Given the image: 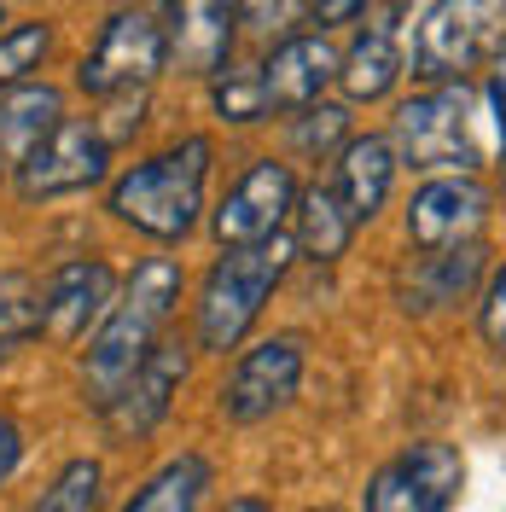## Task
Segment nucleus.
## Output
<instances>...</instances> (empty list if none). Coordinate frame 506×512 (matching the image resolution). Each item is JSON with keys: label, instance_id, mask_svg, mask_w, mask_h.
Here are the masks:
<instances>
[{"label": "nucleus", "instance_id": "nucleus-19", "mask_svg": "<svg viewBox=\"0 0 506 512\" xmlns=\"http://www.w3.org/2000/svg\"><path fill=\"white\" fill-rule=\"evenodd\" d=\"M396 76H402V59H396V41H390L384 24L379 30H361L355 47L338 59V82H344L349 99H384L396 88Z\"/></svg>", "mask_w": 506, "mask_h": 512}, {"label": "nucleus", "instance_id": "nucleus-24", "mask_svg": "<svg viewBox=\"0 0 506 512\" xmlns=\"http://www.w3.org/2000/svg\"><path fill=\"white\" fill-rule=\"evenodd\" d=\"M99 483H105L99 460H70L59 478H53V489H41V501H35L30 512H94Z\"/></svg>", "mask_w": 506, "mask_h": 512}, {"label": "nucleus", "instance_id": "nucleus-3", "mask_svg": "<svg viewBox=\"0 0 506 512\" xmlns=\"http://www.w3.org/2000/svg\"><path fill=\"white\" fill-rule=\"evenodd\" d=\"M285 262H291V239H262V245H239V251H222L216 268L204 274V297H198V344L204 350H239L245 332L256 326L262 303L274 297Z\"/></svg>", "mask_w": 506, "mask_h": 512}, {"label": "nucleus", "instance_id": "nucleus-16", "mask_svg": "<svg viewBox=\"0 0 506 512\" xmlns=\"http://www.w3.org/2000/svg\"><path fill=\"white\" fill-rule=\"evenodd\" d=\"M390 181H396V146L384 134H361L338 152V169H332V192L349 210V222H373L390 198Z\"/></svg>", "mask_w": 506, "mask_h": 512}, {"label": "nucleus", "instance_id": "nucleus-33", "mask_svg": "<svg viewBox=\"0 0 506 512\" xmlns=\"http://www.w3.org/2000/svg\"><path fill=\"white\" fill-rule=\"evenodd\" d=\"M320 512H344V507H320Z\"/></svg>", "mask_w": 506, "mask_h": 512}, {"label": "nucleus", "instance_id": "nucleus-13", "mask_svg": "<svg viewBox=\"0 0 506 512\" xmlns=\"http://www.w3.org/2000/svg\"><path fill=\"white\" fill-rule=\"evenodd\" d=\"M163 35H169V59L187 76H222L233 59V24L239 12L227 0H163Z\"/></svg>", "mask_w": 506, "mask_h": 512}, {"label": "nucleus", "instance_id": "nucleus-25", "mask_svg": "<svg viewBox=\"0 0 506 512\" xmlns=\"http://www.w3.org/2000/svg\"><path fill=\"white\" fill-rule=\"evenodd\" d=\"M216 111H222L227 123H256V117L268 111L256 70H222V76H216Z\"/></svg>", "mask_w": 506, "mask_h": 512}, {"label": "nucleus", "instance_id": "nucleus-1", "mask_svg": "<svg viewBox=\"0 0 506 512\" xmlns=\"http://www.w3.org/2000/svg\"><path fill=\"white\" fill-rule=\"evenodd\" d=\"M175 303H181V268L169 256H152V262H140L128 274L123 297L111 303V315L99 320V338L88 344L82 384H88L94 408H105L146 367V355L158 350V332H163V320L175 315Z\"/></svg>", "mask_w": 506, "mask_h": 512}, {"label": "nucleus", "instance_id": "nucleus-14", "mask_svg": "<svg viewBox=\"0 0 506 512\" xmlns=\"http://www.w3.org/2000/svg\"><path fill=\"white\" fill-rule=\"evenodd\" d=\"M181 379H187V350H181V344H158V350L146 355V367L99 408L105 425H111V437H146V431L169 414Z\"/></svg>", "mask_w": 506, "mask_h": 512}, {"label": "nucleus", "instance_id": "nucleus-23", "mask_svg": "<svg viewBox=\"0 0 506 512\" xmlns=\"http://www.w3.org/2000/svg\"><path fill=\"white\" fill-rule=\"evenodd\" d=\"M47 47H53L47 24H12V30H0V94L24 88L30 70L47 59Z\"/></svg>", "mask_w": 506, "mask_h": 512}, {"label": "nucleus", "instance_id": "nucleus-15", "mask_svg": "<svg viewBox=\"0 0 506 512\" xmlns=\"http://www.w3.org/2000/svg\"><path fill=\"white\" fill-rule=\"evenodd\" d=\"M332 76H338V53H332L326 35H291V41L274 47V59L256 70L262 99L274 111H309V105H320V88Z\"/></svg>", "mask_w": 506, "mask_h": 512}, {"label": "nucleus", "instance_id": "nucleus-27", "mask_svg": "<svg viewBox=\"0 0 506 512\" xmlns=\"http://www.w3.org/2000/svg\"><path fill=\"white\" fill-rule=\"evenodd\" d=\"M233 12H239V24H251L256 35H280L309 12V0H239Z\"/></svg>", "mask_w": 506, "mask_h": 512}, {"label": "nucleus", "instance_id": "nucleus-8", "mask_svg": "<svg viewBox=\"0 0 506 512\" xmlns=\"http://www.w3.org/2000/svg\"><path fill=\"white\" fill-rule=\"evenodd\" d=\"M105 163H111V140L99 134V123L64 117V123L30 152V163H18V192H24V198L88 192V187L105 181Z\"/></svg>", "mask_w": 506, "mask_h": 512}, {"label": "nucleus", "instance_id": "nucleus-22", "mask_svg": "<svg viewBox=\"0 0 506 512\" xmlns=\"http://www.w3.org/2000/svg\"><path fill=\"white\" fill-rule=\"evenodd\" d=\"M41 332V291L30 274H0V361Z\"/></svg>", "mask_w": 506, "mask_h": 512}, {"label": "nucleus", "instance_id": "nucleus-12", "mask_svg": "<svg viewBox=\"0 0 506 512\" xmlns=\"http://www.w3.org/2000/svg\"><path fill=\"white\" fill-rule=\"evenodd\" d=\"M483 216H489V187L477 175H437L413 192L408 239L419 251H454L477 239Z\"/></svg>", "mask_w": 506, "mask_h": 512}, {"label": "nucleus", "instance_id": "nucleus-10", "mask_svg": "<svg viewBox=\"0 0 506 512\" xmlns=\"http://www.w3.org/2000/svg\"><path fill=\"white\" fill-rule=\"evenodd\" d=\"M117 303V274L111 262L99 256H76V262H59L53 280L41 286V338L53 344H82L88 326L111 315Z\"/></svg>", "mask_w": 506, "mask_h": 512}, {"label": "nucleus", "instance_id": "nucleus-4", "mask_svg": "<svg viewBox=\"0 0 506 512\" xmlns=\"http://www.w3.org/2000/svg\"><path fill=\"white\" fill-rule=\"evenodd\" d=\"M506 47V0H437L413 41V76L466 82V70L489 64Z\"/></svg>", "mask_w": 506, "mask_h": 512}, {"label": "nucleus", "instance_id": "nucleus-18", "mask_svg": "<svg viewBox=\"0 0 506 512\" xmlns=\"http://www.w3.org/2000/svg\"><path fill=\"white\" fill-rule=\"evenodd\" d=\"M349 239H355V222H349V210L338 204L332 181L326 187H309L297 198V251L309 256V262H338L349 251Z\"/></svg>", "mask_w": 506, "mask_h": 512}, {"label": "nucleus", "instance_id": "nucleus-11", "mask_svg": "<svg viewBox=\"0 0 506 512\" xmlns=\"http://www.w3.org/2000/svg\"><path fill=\"white\" fill-rule=\"evenodd\" d=\"M297 379H303V344L297 338H268V344L239 355V367L227 373L222 414L233 425H256V419L280 414L285 402L297 396Z\"/></svg>", "mask_w": 506, "mask_h": 512}, {"label": "nucleus", "instance_id": "nucleus-26", "mask_svg": "<svg viewBox=\"0 0 506 512\" xmlns=\"http://www.w3.org/2000/svg\"><path fill=\"white\" fill-rule=\"evenodd\" d=\"M344 128H349L344 105H309V111H303V123H297V152H309V158L332 152Z\"/></svg>", "mask_w": 506, "mask_h": 512}, {"label": "nucleus", "instance_id": "nucleus-32", "mask_svg": "<svg viewBox=\"0 0 506 512\" xmlns=\"http://www.w3.org/2000/svg\"><path fill=\"white\" fill-rule=\"evenodd\" d=\"M227 512H268V501H256V495H245V501H233Z\"/></svg>", "mask_w": 506, "mask_h": 512}, {"label": "nucleus", "instance_id": "nucleus-6", "mask_svg": "<svg viewBox=\"0 0 506 512\" xmlns=\"http://www.w3.org/2000/svg\"><path fill=\"white\" fill-rule=\"evenodd\" d=\"M169 64V35L152 12H117L99 30L94 53L76 64V88L94 99H123L158 82V70Z\"/></svg>", "mask_w": 506, "mask_h": 512}, {"label": "nucleus", "instance_id": "nucleus-29", "mask_svg": "<svg viewBox=\"0 0 506 512\" xmlns=\"http://www.w3.org/2000/svg\"><path fill=\"white\" fill-rule=\"evenodd\" d=\"M489 111H495V134H501V158H506V47L489 59Z\"/></svg>", "mask_w": 506, "mask_h": 512}, {"label": "nucleus", "instance_id": "nucleus-2", "mask_svg": "<svg viewBox=\"0 0 506 512\" xmlns=\"http://www.w3.org/2000/svg\"><path fill=\"white\" fill-rule=\"evenodd\" d=\"M204 175H210V140L192 134V140L128 169L111 187V216L152 239H187L204 210Z\"/></svg>", "mask_w": 506, "mask_h": 512}, {"label": "nucleus", "instance_id": "nucleus-7", "mask_svg": "<svg viewBox=\"0 0 506 512\" xmlns=\"http://www.w3.org/2000/svg\"><path fill=\"white\" fill-rule=\"evenodd\" d=\"M466 478L454 443H413L367 483V512H448Z\"/></svg>", "mask_w": 506, "mask_h": 512}, {"label": "nucleus", "instance_id": "nucleus-31", "mask_svg": "<svg viewBox=\"0 0 506 512\" xmlns=\"http://www.w3.org/2000/svg\"><path fill=\"white\" fill-rule=\"evenodd\" d=\"M309 12H315V24H349L367 12V0H309Z\"/></svg>", "mask_w": 506, "mask_h": 512}, {"label": "nucleus", "instance_id": "nucleus-30", "mask_svg": "<svg viewBox=\"0 0 506 512\" xmlns=\"http://www.w3.org/2000/svg\"><path fill=\"white\" fill-rule=\"evenodd\" d=\"M18 460H24V431H18V419L0 414V483L18 472Z\"/></svg>", "mask_w": 506, "mask_h": 512}, {"label": "nucleus", "instance_id": "nucleus-9", "mask_svg": "<svg viewBox=\"0 0 506 512\" xmlns=\"http://www.w3.org/2000/svg\"><path fill=\"white\" fill-rule=\"evenodd\" d=\"M291 210H297V181H291V169L274 163V158H262V163H251V169L233 181V192L222 198V210H216V239H222V251L280 239Z\"/></svg>", "mask_w": 506, "mask_h": 512}, {"label": "nucleus", "instance_id": "nucleus-5", "mask_svg": "<svg viewBox=\"0 0 506 512\" xmlns=\"http://www.w3.org/2000/svg\"><path fill=\"white\" fill-rule=\"evenodd\" d=\"M396 152L413 163V169H425V175H472L477 163V140H472V94H466V82H443V88H431V94L408 99L402 111H396Z\"/></svg>", "mask_w": 506, "mask_h": 512}, {"label": "nucleus", "instance_id": "nucleus-17", "mask_svg": "<svg viewBox=\"0 0 506 512\" xmlns=\"http://www.w3.org/2000/svg\"><path fill=\"white\" fill-rule=\"evenodd\" d=\"M64 123V99L47 82H24L12 94H0V158L30 163V152Z\"/></svg>", "mask_w": 506, "mask_h": 512}, {"label": "nucleus", "instance_id": "nucleus-28", "mask_svg": "<svg viewBox=\"0 0 506 512\" xmlns=\"http://www.w3.org/2000/svg\"><path fill=\"white\" fill-rule=\"evenodd\" d=\"M477 326H483V338H489V350L506 355V262L495 268V280L483 291V309H477Z\"/></svg>", "mask_w": 506, "mask_h": 512}, {"label": "nucleus", "instance_id": "nucleus-21", "mask_svg": "<svg viewBox=\"0 0 506 512\" xmlns=\"http://www.w3.org/2000/svg\"><path fill=\"white\" fill-rule=\"evenodd\" d=\"M483 274V245H454V251H431L419 262L413 286H419V309H443V303H460L472 280Z\"/></svg>", "mask_w": 506, "mask_h": 512}, {"label": "nucleus", "instance_id": "nucleus-20", "mask_svg": "<svg viewBox=\"0 0 506 512\" xmlns=\"http://www.w3.org/2000/svg\"><path fill=\"white\" fill-rule=\"evenodd\" d=\"M204 489H210V460L204 454H181V460L158 466L152 478L140 483L123 512H198Z\"/></svg>", "mask_w": 506, "mask_h": 512}]
</instances>
